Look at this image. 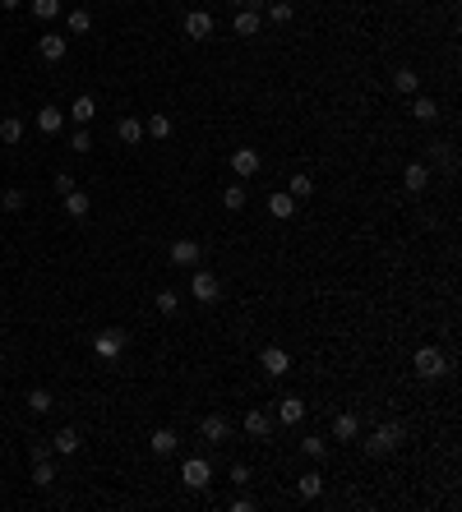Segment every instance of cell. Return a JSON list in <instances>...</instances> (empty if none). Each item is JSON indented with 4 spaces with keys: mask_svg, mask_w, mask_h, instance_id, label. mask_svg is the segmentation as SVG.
<instances>
[{
    "mask_svg": "<svg viewBox=\"0 0 462 512\" xmlns=\"http://www.w3.org/2000/svg\"><path fill=\"white\" fill-rule=\"evenodd\" d=\"M61 199H65V213H70L74 222H84V217H88V208H93V199H88L84 190H65Z\"/></svg>",
    "mask_w": 462,
    "mask_h": 512,
    "instance_id": "14",
    "label": "cell"
},
{
    "mask_svg": "<svg viewBox=\"0 0 462 512\" xmlns=\"http://www.w3.org/2000/svg\"><path fill=\"white\" fill-rule=\"evenodd\" d=\"M301 452H306V457H310V461H319V457H323V452H328V443H323L319 434H310V439H301Z\"/></svg>",
    "mask_w": 462,
    "mask_h": 512,
    "instance_id": "34",
    "label": "cell"
},
{
    "mask_svg": "<svg viewBox=\"0 0 462 512\" xmlns=\"http://www.w3.org/2000/svg\"><path fill=\"white\" fill-rule=\"evenodd\" d=\"M0 203H5L9 213H19V208H24V190H5V194H0Z\"/></svg>",
    "mask_w": 462,
    "mask_h": 512,
    "instance_id": "39",
    "label": "cell"
},
{
    "mask_svg": "<svg viewBox=\"0 0 462 512\" xmlns=\"http://www.w3.org/2000/svg\"><path fill=\"white\" fill-rule=\"evenodd\" d=\"M37 56H42V61H65V33H42L37 37Z\"/></svg>",
    "mask_w": 462,
    "mask_h": 512,
    "instance_id": "10",
    "label": "cell"
},
{
    "mask_svg": "<svg viewBox=\"0 0 462 512\" xmlns=\"http://www.w3.org/2000/svg\"><path fill=\"white\" fill-rule=\"evenodd\" d=\"M56 190H61V194H65V190H74V175H70V171H61V175H56Z\"/></svg>",
    "mask_w": 462,
    "mask_h": 512,
    "instance_id": "42",
    "label": "cell"
},
{
    "mask_svg": "<svg viewBox=\"0 0 462 512\" xmlns=\"http://www.w3.org/2000/svg\"><path fill=\"white\" fill-rule=\"evenodd\" d=\"M0 360H5V347H0Z\"/></svg>",
    "mask_w": 462,
    "mask_h": 512,
    "instance_id": "45",
    "label": "cell"
},
{
    "mask_svg": "<svg viewBox=\"0 0 462 512\" xmlns=\"http://www.w3.org/2000/svg\"><path fill=\"white\" fill-rule=\"evenodd\" d=\"M259 166H263V157L254 153V148H236V153H231V171L241 175V180H250V175H259Z\"/></svg>",
    "mask_w": 462,
    "mask_h": 512,
    "instance_id": "6",
    "label": "cell"
},
{
    "mask_svg": "<svg viewBox=\"0 0 462 512\" xmlns=\"http://www.w3.org/2000/svg\"><path fill=\"white\" fill-rule=\"evenodd\" d=\"M153 304H157V314H176L181 295H176V291H157V295H153Z\"/></svg>",
    "mask_w": 462,
    "mask_h": 512,
    "instance_id": "35",
    "label": "cell"
},
{
    "mask_svg": "<svg viewBox=\"0 0 462 512\" xmlns=\"http://www.w3.org/2000/svg\"><path fill=\"white\" fill-rule=\"evenodd\" d=\"M259 369H263V374H273V379H282V374L291 369L287 347H263V351H259Z\"/></svg>",
    "mask_w": 462,
    "mask_h": 512,
    "instance_id": "4",
    "label": "cell"
},
{
    "mask_svg": "<svg viewBox=\"0 0 462 512\" xmlns=\"http://www.w3.org/2000/svg\"><path fill=\"white\" fill-rule=\"evenodd\" d=\"M149 448H153V457H176V434L171 429H153Z\"/></svg>",
    "mask_w": 462,
    "mask_h": 512,
    "instance_id": "18",
    "label": "cell"
},
{
    "mask_svg": "<svg viewBox=\"0 0 462 512\" xmlns=\"http://www.w3.org/2000/svg\"><path fill=\"white\" fill-rule=\"evenodd\" d=\"M28 457H33V461H46V457H51V448H46V443H28Z\"/></svg>",
    "mask_w": 462,
    "mask_h": 512,
    "instance_id": "41",
    "label": "cell"
},
{
    "mask_svg": "<svg viewBox=\"0 0 462 512\" xmlns=\"http://www.w3.org/2000/svg\"><path fill=\"white\" fill-rule=\"evenodd\" d=\"M231 5H236V9H245V5H254V0H231Z\"/></svg>",
    "mask_w": 462,
    "mask_h": 512,
    "instance_id": "44",
    "label": "cell"
},
{
    "mask_svg": "<svg viewBox=\"0 0 462 512\" xmlns=\"http://www.w3.org/2000/svg\"><path fill=\"white\" fill-rule=\"evenodd\" d=\"M199 434H204V443H227V434H231L227 416H204L199 420Z\"/></svg>",
    "mask_w": 462,
    "mask_h": 512,
    "instance_id": "11",
    "label": "cell"
},
{
    "mask_svg": "<svg viewBox=\"0 0 462 512\" xmlns=\"http://www.w3.org/2000/svg\"><path fill=\"white\" fill-rule=\"evenodd\" d=\"M231 485H250V466H245V461L231 466Z\"/></svg>",
    "mask_w": 462,
    "mask_h": 512,
    "instance_id": "40",
    "label": "cell"
},
{
    "mask_svg": "<svg viewBox=\"0 0 462 512\" xmlns=\"http://www.w3.org/2000/svg\"><path fill=\"white\" fill-rule=\"evenodd\" d=\"M65 28H70L74 37H84L88 28H93V14H88V9H70V19H65Z\"/></svg>",
    "mask_w": 462,
    "mask_h": 512,
    "instance_id": "29",
    "label": "cell"
},
{
    "mask_svg": "<svg viewBox=\"0 0 462 512\" xmlns=\"http://www.w3.org/2000/svg\"><path fill=\"white\" fill-rule=\"evenodd\" d=\"M33 485H37V489H51V485H56V466H51V457H46V461H33Z\"/></svg>",
    "mask_w": 462,
    "mask_h": 512,
    "instance_id": "25",
    "label": "cell"
},
{
    "mask_svg": "<svg viewBox=\"0 0 462 512\" xmlns=\"http://www.w3.org/2000/svg\"><path fill=\"white\" fill-rule=\"evenodd\" d=\"M411 116H416L421 125H435V121H439V106H435V97H416V102H411Z\"/></svg>",
    "mask_w": 462,
    "mask_h": 512,
    "instance_id": "23",
    "label": "cell"
},
{
    "mask_svg": "<svg viewBox=\"0 0 462 512\" xmlns=\"http://www.w3.org/2000/svg\"><path fill=\"white\" fill-rule=\"evenodd\" d=\"M426 185H430V166L426 162H411L407 171H402V190H407V194H421Z\"/></svg>",
    "mask_w": 462,
    "mask_h": 512,
    "instance_id": "12",
    "label": "cell"
},
{
    "mask_svg": "<svg viewBox=\"0 0 462 512\" xmlns=\"http://www.w3.org/2000/svg\"><path fill=\"white\" fill-rule=\"evenodd\" d=\"M144 134H153V139H171V116H149Z\"/></svg>",
    "mask_w": 462,
    "mask_h": 512,
    "instance_id": "32",
    "label": "cell"
},
{
    "mask_svg": "<svg viewBox=\"0 0 462 512\" xmlns=\"http://www.w3.org/2000/svg\"><path fill=\"white\" fill-rule=\"evenodd\" d=\"M116 139H121V143H130V148H134V143H139V139H144V125H139V121H134V116H125V121H116Z\"/></svg>",
    "mask_w": 462,
    "mask_h": 512,
    "instance_id": "20",
    "label": "cell"
},
{
    "mask_svg": "<svg viewBox=\"0 0 462 512\" xmlns=\"http://www.w3.org/2000/svg\"><path fill=\"white\" fill-rule=\"evenodd\" d=\"M19 5H24V0H0V9H19Z\"/></svg>",
    "mask_w": 462,
    "mask_h": 512,
    "instance_id": "43",
    "label": "cell"
},
{
    "mask_svg": "<svg viewBox=\"0 0 462 512\" xmlns=\"http://www.w3.org/2000/svg\"><path fill=\"white\" fill-rule=\"evenodd\" d=\"M185 37H190V42H209L213 37V14L209 9H190V14H185Z\"/></svg>",
    "mask_w": 462,
    "mask_h": 512,
    "instance_id": "5",
    "label": "cell"
},
{
    "mask_svg": "<svg viewBox=\"0 0 462 512\" xmlns=\"http://www.w3.org/2000/svg\"><path fill=\"white\" fill-rule=\"evenodd\" d=\"M190 291H194V300H204V304H218V300H222V287H218V277H213V272H194Z\"/></svg>",
    "mask_w": 462,
    "mask_h": 512,
    "instance_id": "7",
    "label": "cell"
},
{
    "mask_svg": "<svg viewBox=\"0 0 462 512\" xmlns=\"http://www.w3.org/2000/svg\"><path fill=\"white\" fill-rule=\"evenodd\" d=\"M171 263L176 268H194L199 263V240H171Z\"/></svg>",
    "mask_w": 462,
    "mask_h": 512,
    "instance_id": "13",
    "label": "cell"
},
{
    "mask_svg": "<svg viewBox=\"0 0 462 512\" xmlns=\"http://www.w3.org/2000/svg\"><path fill=\"white\" fill-rule=\"evenodd\" d=\"M291 14H296V9H291L287 0H273V5H268V19H273V24H291Z\"/></svg>",
    "mask_w": 462,
    "mask_h": 512,
    "instance_id": "36",
    "label": "cell"
},
{
    "mask_svg": "<svg viewBox=\"0 0 462 512\" xmlns=\"http://www.w3.org/2000/svg\"><path fill=\"white\" fill-rule=\"evenodd\" d=\"M28 411L46 416V411H51V392H46V388H33V392H28Z\"/></svg>",
    "mask_w": 462,
    "mask_h": 512,
    "instance_id": "33",
    "label": "cell"
},
{
    "mask_svg": "<svg viewBox=\"0 0 462 512\" xmlns=\"http://www.w3.org/2000/svg\"><path fill=\"white\" fill-rule=\"evenodd\" d=\"M79 448H84V443H79V434H74V429H61V434L51 439V452H56V457H74Z\"/></svg>",
    "mask_w": 462,
    "mask_h": 512,
    "instance_id": "19",
    "label": "cell"
},
{
    "mask_svg": "<svg viewBox=\"0 0 462 512\" xmlns=\"http://www.w3.org/2000/svg\"><path fill=\"white\" fill-rule=\"evenodd\" d=\"M393 88H398L402 97H411V93L421 88V74H416V70H398V74H393Z\"/></svg>",
    "mask_w": 462,
    "mask_h": 512,
    "instance_id": "26",
    "label": "cell"
},
{
    "mask_svg": "<svg viewBox=\"0 0 462 512\" xmlns=\"http://www.w3.org/2000/svg\"><path fill=\"white\" fill-rule=\"evenodd\" d=\"M287 194H291V199H310V194H314V180H310V175H291V180H287Z\"/></svg>",
    "mask_w": 462,
    "mask_h": 512,
    "instance_id": "31",
    "label": "cell"
},
{
    "mask_svg": "<svg viewBox=\"0 0 462 512\" xmlns=\"http://www.w3.org/2000/svg\"><path fill=\"white\" fill-rule=\"evenodd\" d=\"M411 365H416V374H421V379H444V374H448V360H444V351H435V347H421Z\"/></svg>",
    "mask_w": 462,
    "mask_h": 512,
    "instance_id": "3",
    "label": "cell"
},
{
    "mask_svg": "<svg viewBox=\"0 0 462 512\" xmlns=\"http://www.w3.org/2000/svg\"><path fill=\"white\" fill-rule=\"evenodd\" d=\"M181 480H185V485H190V489H204V485H209V480H213V466H209V461H204V457H190V461H185V466H181Z\"/></svg>",
    "mask_w": 462,
    "mask_h": 512,
    "instance_id": "8",
    "label": "cell"
},
{
    "mask_svg": "<svg viewBox=\"0 0 462 512\" xmlns=\"http://www.w3.org/2000/svg\"><path fill=\"white\" fill-rule=\"evenodd\" d=\"M402 439H407V429H402L398 420H384V425H379L375 434L366 439V452H375V457H388V452L402 448Z\"/></svg>",
    "mask_w": 462,
    "mask_h": 512,
    "instance_id": "1",
    "label": "cell"
},
{
    "mask_svg": "<svg viewBox=\"0 0 462 512\" xmlns=\"http://www.w3.org/2000/svg\"><path fill=\"white\" fill-rule=\"evenodd\" d=\"M356 434H361V420L356 416H338V420H333V439H338V443H351Z\"/></svg>",
    "mask_w": 462,
    "mask_h": 512,
    "instance_id": "21",
    "label": "cell"
},
{
    "mask_svg": "<svg viewBox=\"0 0 462 512\" xmlns=\"http://www.w3.org/2000/svg\"><path fill=\"white\" fill-rule=\"evenodd\" d=\"M278 420L282 425H301V420H306V401L301 397H282L278 401Z\"/></svg>",
    "mask_w": 462,
    "mask_h": 512,
    "instance_id": "16",
    "label": "cell"
},
{
    "mask_svg": "<svg viewBox=\"0 0 462 512\" xmlns=\"http://www.w3.org/2000/svg\"><path fill=\"white\" fill-rule=\"evenodd\" d=\"M268 213H273L278 222H291V217H296V199H291L287 190H278V194L268 199Z\"/></svg>",
    "mask_w": 462,
    "mask_h": 512,
    "instance_id": "17",
    "label": "cell"
},
{
    "mask_svg": "<svg viewBox=\"0 0 462 512\" xmlns=\"http://www.w3.org/2000/svg\"><path fill=\"white\" fill-rule=\"evenodd\" d=\"M33 14L37 19H56L61 14V0H33Z\"/></svg>",
    "mask_w": 462,
    "mask_h": 512,
    "instance_id": "37",
    "label": "cell"
},
{
    "mask_svg": "<svg viewBox=\"0 0 462 512\" xmlns=\"http://www.w3.org/2000/svg\"><path fill=\"white\" fill-rule=\"evenodd\" d=\"M125 347H130V332H121V328H106V332H97V337H93L97 360H121Z\"/></svg>",
    "mask_w": 462,
    "mask_h": 512,
    "instance_id": "2",
    "label": "cell"
},
{
    "mask_svg": "<svg viewBox=\"0 0 462 512\" xmlns=\"http://www.w3.org/2000/svg\"><path fill=\"white\" fill-rule=\"evenodd\" d=\"M70 148H74V153H93V134H88V130H74V134H70Z\"/></svg>",
    "mask_w": 462,
    "mask_h": 512,
    "instance_id": "38",
    "label": "cell"
},
{
    "mask_svg": "<svg viewBox=\"0 0 462 512\" xmlns=\"http://www.w3.org/2000/svg\"><path fill=\"white\" fill-rule=\"evenodd\" d=\"M268 429H273V420L268 416H263V411H245V434H254V439H263V434H268Z\"/></svg>",
    "mask_w": 462,
    "mask_h": 512,
    "instance_id": "22",
    "label": "cell"
},
{
    "mask_svg": "<svg viewBox=\"0 0 462 512\" xmlns=\"http://www.w3.org/2000/svg\"><path fill=\"white\" fill-rule=\"evenodd\" d=\"M24 139V121H19V116H5V121H0V143H19Z\"/></svg>",
    "mask_w": 462,
    "mask_h": 512,
    "instance_id": "27",
    "label": "cell"
},
{
    "mask_svg": "<svg viewBox=\"0 0 462 512\" xmlns=\"http://www.w3.org/2000/svg\"><path fill=\"white\" fill-rule=\"evenodd\" d=\"M236 37H259V28H263V19H259V9L254 5H245V9H236Z\"/></svg>",
    "mask_w": 462,
    "mask_h": 512,
    "instance_id": "9",
    "label": "cell"
},
{
    "mask_svg": "<svg viewBox=\"0 0 462 512\" xmlns=\"http://www.w3.org/2000/svg\"><path fill=\"white\" fill-rule=\"evenodd\" d=\"M296 489H301V498H319L323 494V476L319 471H306V476L296 480Z\"/></svg>",
    "mask_w": 462,
    "mask_h": 512,
    "instance_id": "24",
    "label": "cell"
},
{
    "mask_svg": "<svg viewBox=\"0 0 462 512\" xmlns=\"http://www.w3.org/2000/svg\"><path fill=\"white\" fill-rule=\"evenodd\" d=\"M37 130L42 134H61L65 130V111L61 106H42V111H37Z\"/></svg>",
    "mask_w": 462,
    "mask_h": 512,
    "instance_id": "15",
    "label": "cell"
},
{
    "mask_svg": "<svg viewBox=\"0 0 462 512\" xmlns=\"http://www.w3.org/2000/svg\"><path fill=\"white\" fill-rule=\"evenodd\" d=\"M245 199H250V190H245V185H227V190H222V203H227L231 213H241Z\"/></svg>",
    "mask_w": 462,
    "mask_h": 512,
    "instance_id": "30",
    "label": "cell"
},
{
    "mask_svg": "<svg viewBox=\"0 0 462 512\" xmlns=\"http://www.w3.org/2000/svg\"><path fill=\"white\" fill-rule=\"evenodd\" d=\"M70 116H74V121H79V125H88V121H93V116H97V102H93V97H74V106H70Z\"/></svg>",
    "mask_w": 462,
    "mask_h": 512,
    "instance_id": "28",
    "label": "cell"
}]
</instances>
